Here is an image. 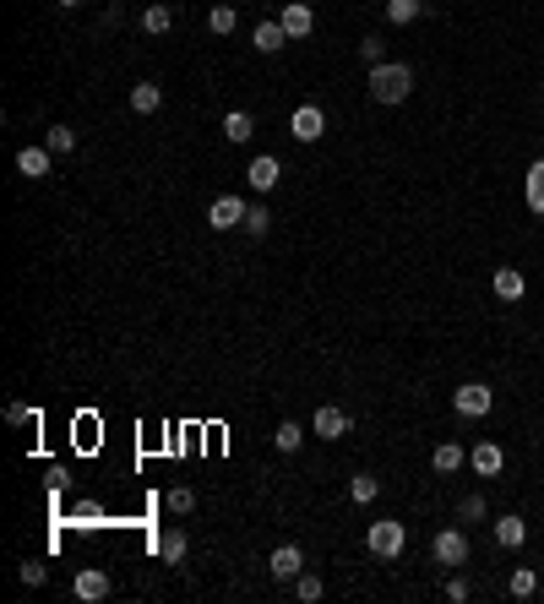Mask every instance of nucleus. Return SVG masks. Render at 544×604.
Wrapping results in <instances>:
<instances>
[{"instance_id":"nucleus-1","label":"nucleus","mask_w":544,"mask_h":604,"mask_svg":"<svg viewBox=\"0 0 544 604\" xmlns=\"http://www.w3.org/2000/svg\"><path fill=\"white\" fill-rule=\"evenodd\" d=\"M408 93H414V65H403V60L370 65V98L376 104H403Z\"/></svg>"},{"instance_id":"nucleus-2","label":"nucleus","mask_w":544,"mask_h":604,"mask_svg":"<svg viewBox=\"0 0 544 604\" xmlns=\"http://www.w3.org/2000/svg\"><path fill=\"white\" fill-rule=\"evenodd\" d=\"M452 409H457L463 420H485V414L496 409V392H490L485 381H463V387L452 392Z\"/></svg>"},{"instance_id":"nucleus-3","label":"nucleus","mask_w":544,"mask_h":604,"mask_svg":"<svg viewBox=\"0 0 544 604\" xmlns=\"http://www.w3.org/2000/svg\"><path fill=\"white\" fill-rule=\"evenodd\" d=\"M365 545L381 556V561H392V556H403V545H408V533H403V523H392V517H381V523H370V533H365Z\"/></svg>"},{"instance_id":"nucleus-4","label":"nucleus","mask_w":544,"mask_h":604,"mask_svg":"<svg viewBox=\"0 0 544 604\" xmlns=\"http://www.w3.org/2000/svg\"><path fill=\"white\" fill-rule=\"evenodd\" d=\"M430 556H436L441 566H463V561H468V533H463V528H441L436 545H430Z\"/></svg>"},{"instance_id":"nucleus-5","label":"nucleus","mask_w":544,"mask_h":604,"mask_svg":"<svg viewBox=\"0 0 544 604\" xmlns=\"http://www.w3.org/2000/svg\"><path fill=\"white\" fill-rule=\"evenodd\" d=\"M109 572H98V566H82L77 572V583H72V599H82V604H98V599H109Z\"/></svg>"},{"instance_id":"nucleus-6","label":"nucleus","mask_w":544,"mask_h":604,"mask_svg":"<svg viewBox=\"0 0 544 604\" xmlns=\"http://www.w3.org/2000/svg\"><path fill=\"white\" fill-rule=\"evenodd\" d=\"M289 131H294V142H316L321 131H327V115H321V104H300V109L289 115Z\"/></svg>"},{"instance_id":"nucleus-7","label":"nucleus","mask_w":544,"mask_h":604,"mask_svg":"<svg viewBox=\"0 0 544 604\" xmlns=\"http://www.w3.org/2000/svg\"><path fill=\"white\" fill-rule=\"evenodd\" d=\"M245 213H251V208H245L240 196H218L213 208H208V224H213V229H245Z\"/></svg>"},{"instance_id":"nucleus-8","label":"nucleus","mask_w":544,"mask_h":604,"mask_svg":"<svg viewBox=\"0 0 544 604\" xmlns=\"http://www.w3.org/2000/svg\"><path fill=\"white\" fill-rule=\"evenodd\" d=\"M278 22H284V33H289V44H294V38H305V33L316 28V12L305 6V0H289V6H284V17H278Z\"/></svg>"},{"instance_id":"nucleus-9","label":"nucleus","mask_w":544,"mask_h":604,"mask_svg":"<svg viewBox=\"0 0 544 604\" xmlns=\"http://www.w3.org/2000/svg\"><path fill=\"white\" fill-rule=\"evenodd\" d=\"M310 425H316V436H321V441H337V436H349V414H344V409H332V403H321Z\"/></svg>"},{"instance_id":"nucleus-10","label":"nucleus","mask_w":544,"mask_h":604,"mask_svg":"<svg viewBox=\"0 0 544 604\" xmlns=\"http://www.w3.org/2000/svg\"><path fill=\"white\" fill-rule=\"evenodd\" d=\"M501 463H506V452H501L496 441H480V447L468 452V468H473V474H485V480H490V474H501Z\"/></svg>"},{"instance_id":"nucleus-11","label":"nucleus","mask_w":544,"mask_h":604,"mask_svg":"<svg viewBox=\"0 0 544 604\" xmlns=\"http://www.w3.org/2000/svg\"><path fill=\"white\" fill-rule=\"evenodd\" d=\"M490 533H496V545H501V550H517V545L528 540V523H523L517 512H506V517H496V528H490Z\"/></svg>"},{"instance_id":"nucleus-12","label":"nucleus","mask_w":544,"mask_h":604,"mask_svg":"<svg viewBox=\"0 0 544 604\" xmlns=\"http://www.w3.org/2000/svg\"><path fill=\"white\" fill-rule=\"evenodd\" d=\"M267 572H272V577H300V572H305L300 545H278V550H272V561H267Z\"/></svg>"},{"instance_id":"nucleus-13","label":"nucleus","mask_w":544,"mask_h":604,"mask_svg":"<svg viewBox=\"0 0 544 604\" xmlns=\"http://www.w3.org/2000/svg\"><path fill=\"white\" fill-rule=\"evenodd\" d=\"M490 284H496V294H501L506 305H517V300L528 294V278L517 273V267H496V278H490Z\"/></svg>"},{"instance_id":"nucleus-14","label":"nucleus","mask_w":544,"mask_h":604,"mask_svg":"<svg viewBox=\"0 0 544 604\" xmlns=\"http://www.w3.org/2000/svg\"><path fill=\"white\" fill-rule=\"evenodd\" d=\"M420 17H430L425 0H387V22L392 28H408V22H420Z\"/></svg>"},{"instance_id":"nucleus-15","label":"nucleus","mask_w":544,"mask_h":604,"mask_svg":"<svg viewBox=\"0 0 544 604\" xmlns=\"http://www.w3.org/2000/svg\"><path fill=\"white\" fill-rule=\"evenodd\" d=\"M245 174H251V191H272L284 169H278V158H272V153H261V158H251V169H245Z\"/></svg>"},{"instance_id":"nucleus-16","label":"nucleus","mask_w":544,"mask_h":604,"mask_svg":"<svg viewBox=\"0 0 544 604\" xmlns=\"http://www.w3.org/2000/svg\"><path fill=\"white\" fill-rule=\"evenodd\" d=\"M251 44H256L261 55H278V49L289 44V33H284V22H256V33H251Z\"/></svg>"},{"instance_id":"nucleus-17","label":"nucleus","mask_w":544,"mask_h":604,"mask_svg":"<svg viewBox=\"0 0 544 604\" xmlns=\"http://www.w3.org/2000/svg\"><path fill=\"white\" fill-rule=\"evenodd\" d=\"M523 196H528V213H544V158H533V164H528Z\"/></svg>"},{"instance_id":"nucleus-18","label":"nucleus","mask_w":544,"mask_h":604,"mask_svg":"<svg viewBox=\"0 0 544 604\" xmlns=\"http://www.w3.org/2000/svg\"><path fill=\"white\" fill-rule=\"evenodd\" d=\"M158 104H164V88L158 82H136L131 88V109L136 115H158Z\"/></svg>"},{"instance_id":"nucleus-19","label":"nucleus","mask_w":544,"mask_h":604,"mask_svg":"<svg viewBox=\"0 0 544 604\" xmlns=\"http://www.w3.org/2000/svg\"><path fill=\"white\" fill-rule=\"evenodd\" d=\"M49 158H55L49 148H22V153H17V169H22L28 180H44V174H49Z\"/></svg>"},{"instance_id":"nucleus-20","label":"nucleus","mask_w":544,"mask_h":604,"mask_svg":"<svg viewBox=\"0 0 544 604\" xmlns=\"http://www.w3.org/2000/svg\"><path fill=\"white\" fill-rule=\"evenodd\" d=\"M430 463H436V474H457V468L468 463V452H463L457 441H441V447L430 452Z\"/></svg>"},{"instance_id":"nucleus-21","label":"nucleus","mask_w":544,"mask_h":604,"mask_svg":"<svg viewBox=\"0 0 544 604\" xmlns=\"http://www.w3.org/2000/svg\"><path fill=\"white\" fill-rule=\"evenodd\" d=\"M251 131H256V120H251L245 109H234V115H224V137H229V142H251Z\"/></svg>"},{"instance_id":"nucleus-22","label":"nucleus","mask_w":544,"mask_h":604,"mask_svg":"<svg viewBox=\"0 0 544 604\" xmlns=\"http://www.w3.org/2000/svg\"><path fill=\"white\" fill-rule=\"evenodd\" d=\"M158 556H164L169 566L185 561V533H180V528H164V533H158Z\"/></svg>"},{"instance_id":"nucleus-23","label":"nucleus","mask_w":544,"mask_h":604,"mask_svg":"<svg viewBox=\"0 0 544 604\" xmlns=\"http://www.w3.org/2000/svg\"><path fill=\"white\" fill-rule=\"evenodd\" d=\"M539 593V572L533 566H512V599H533Z\"/></svg>"},{"instance_id":"nucleus-24","label":"nucleus","mask_w":544,"mask_h":604,"mask_svg":"<svg viewBox=\"0 0 544 604\" xmlns=\"http://www.w3.org/2000/svg\"><path fill=\"white\" fill-rule=\"evenodd\" d=\"M44 148H49V153H77V131H72V125H49Z\"/></svg>"},{"instance_id":"nucleus-25","label":"nucleus","mask_w":544,"mask_h":604,"mask_svg":"<svg viewBox=\"0 0 544 604\" xmlns=\"http://www.w3.org/2000/svg\"><path fill=\"white\" fill-rule=\"evenodd\" d=\"M300 441H305V430L294 420H284L278 430H272V447H278V452H300Z\"/></svg>"},{"instance_id":"nucleus-26","label":"nucleus","mask_w":544,"mask_h":604,"mask_svg":"<svg viewBox=\"0 0 544 604\" xmlns=\"http://www.w3.org/2000/svg\"><path fill=\"white\" fill-rule=\"evenodd\" d=\"M457 512H463V523H485V517H490V501H485V496H480V490H468V496H463V506H457Z\"/></svg>"},{"instance_id":"nucleus-27","label":"nucleus","mask_w":544,"mask_h":604,"mask_svg":"<svg viewBox=\"0 0 544 604\" xmlns=\"http://www.w3.org/2000/svg\"><path fill=\"white\" fill-rule=\"evenodd\" d=\"M349 496L365 506V501H376V496H381V480H376V474H354V480H349Z\"/></svg>"},{"instance_id":"nucleus-28","label":"nucleus","mask_w":544,"mask_h":604,"mask_svg":"<svg viewBox=\"0 0 544 604\" xmlns=\"http://www.w3.org/2000/svg\"><path fill=\"white\" fill-rule=\"evenodd\" d=\"M142 28H148V33H169V28H174V12H169V6H148V12H142Z\"/></svg>"},{"instance_id":"nucleus-29","label":"nucleus","mask_w":544,"mask_h":604,"mask_svg":"<svg viewBox=\"0 0 544 604\" xmlns=\"http://www.w3.org/2000/svg\"><path fill=\"white\" fill-rule=\"evenodd\" d=\"M208 28H213L218 38H224V33H234V28H240V17H234V6H213V12H208Z\"/></svg>"},{"instance_id":"nucleus-30","label":"nucleus","mask_w":544,"mask_h":604,"mask_svg":"<svg viewBox=\"0 0 544 604\" xmlns=\"http://www.w3.org/2000/svg\"><path fill=\"white\" fill-rule=\"evenodd\" d=\"M169 512H174V517L196 512V490H191V485H174V490H169Z\"/></svg>"},{"instance_id":"nucleus-31","label":"nucleus","mask_w":544,"mask_h":604,"mask_svg":"<svg viewBox=\"0 0 544 604\" xmlns=\"http://www.w3.org/2000/svg\"><path fill=\"white\" fill-rule=\"evenodd\" d=\"M294 593H300L305 604H316V599H321V577H316V572H300V577H294Z\"/></svg>"},{"instance_id":"nucleus-32","label":"nucleus","mask_w":544,"mask_h":604,"mask_svg":"<svg viewBox=\"0 0 544 604\" xmlns=\"http://www.w3.org/2000/svg\"><path fill=\"white\" fill-rule=\"evenodd\" d=\"M360 60H365V65H381V60H387V44H381L376 33H370V38H360Z\"/></svg>"},{"instance_id":"nucleus-33","label":"nucleus","mask_w":544,"mask_h":604,"mask_svg":"<svg viewBox=\"0 0 544 604\" xmlns=\"http://www.w3.org/2000/svg\"><path fill=\"white\" fill-rule=\"evenodd\" d=\"M17 577H22V583H33V588H38V583H44V577H49V566H44V561H22V566H17Z\"/></svg>"},{"instance_id":"nucleus-34","label":"nucleus","mask_w":544,"mask_h":604,"mask_svg":"<svg viewBox=\"0 0 544 604\" xmlns=\"http://www.w3.org/2000/svg\"><path fill=\"white\" fill-rule=\"evenodd\" d=\"M38 414L28 409V403H6V425H33Z\"/></svg>"},{"instance_id":"nucleus-35","label":"nucleus","mask_w":544,"mask_h":604,"mask_svg":"<svg viewBox=\"0 0 544 604\" xmlns=\"http://www.w3.org/2000/svg\"><path fill=\"white\" fill-rule=\"evenodd\" d=\"M267 224H272L267 208H251V213H245V229H251V234H267Z\"/></svg>"},{"instance_id":"nucleus-36","label":"nucleus","mask_w":544,"mask_h":604,"mask_svg":"<svg viewBox=\"0 0 544 604\" xmlns=\"http://www.w3.org/2000/svg\"><path fill=\"white\" fill-rule=\"evenodd\" d=\"M446 599H452V604H463V599H468V583H463V577H452V583H446Z\"/></svg>"},{"instance_id":"nucleus-37","label":"nucleus","mask_w":544,"mask_h":604,"mask_svg":"<svg viewBox=\"0 0 544 604\" xmlns=\"http://www.w3.org/2000/svg\"><path fill=\"white\" fill-rule=\"evenodd\" d=\"M60 6H82V0H60Z\"/></svg>"}]
</instances>
